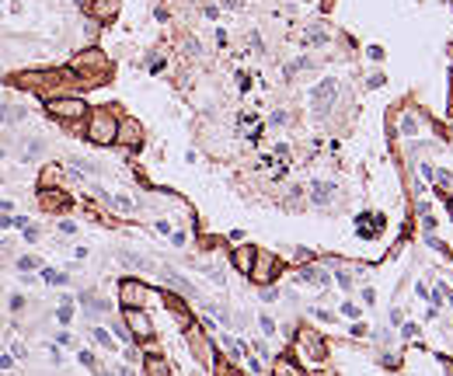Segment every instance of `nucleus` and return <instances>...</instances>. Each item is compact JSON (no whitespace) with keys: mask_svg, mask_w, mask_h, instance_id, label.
I'll return each instance as SVG.
<instances>
[{"mask_svg":"<svg viewBox=\"0 0 453 376\" xmlns=\"http://www.w3.org/2000/svg\"><path fill=\"white\" fill-rule=\"evenodd\" d=\"M84 136H87V143H94V147L115 143V140H119V115H115V108H94V112L87 115Z\"/></svg>","mask_w":453,"mask_h":376,"instance_id":"nucleus-1","label":"nucleus"},{"mask_svg":"<svg viewBox=\"0 0 453 376\" xmlns=\"http://www.w3.org/2000/svg\"><path fill=\"white\" fill-rule=\"evenodd\" d=\"M67 77L70 74H60V70H21V74L11 77V84L21 87V91H46V87H56Z\"/></svg>","mask_w":453,"mask_h":376,"instance_id":"nucleus-2","label":"nucleus"},{"mask_svg":"<svg viewBox=\"0 0 453 376\" xmlns=\"http://www.w3.org/2000/svg\"><path fill=\"white\" fill-rule=\"evenodd\" d=\"M46 112L53 115V119H63V122H77V119H84L91 108L80 101V98H49L46 101Z\"/></svg>","mask_w":453,"mask_h":376,"instance_id":"nucleus-3","label":"nucleus"},{"mask_svg":"<svg viewBox=\"0 0 453 376\" xmlns=\"http://www.w3.org/2000/svg\"><path fill=\"white\" fill-rule=\"evenodd\" d=\"M335 98H338V80L324 77V80L310 91V108H314V115H328L331 105H335Z\"/></svg>","mask_w":453,"mask_h":376,"instance_id":"nucleus-4","label":"nucleus"},{"mask_svg":"<svg viewBox=\"0 0 453 376\" xmlns=\"http://www.w3.org/2000/svg\"><path fill=\"white\" fill-rule=\"evenodd\" d=\"M147 296H150V286H147V282H140V279H122V282H119V300H122L126 310H129V306L143 310V306H147Z\"/></svg>","mask_w":453,"mask_h":376,"instance_id":"nucleus-5","label":"nucleus"},{"mask_svg":"<svg viewBox=\"0 0 453 376\" xmlns=\"http://www.w3.org/2000/svg\"><path fill=\"white\" fill-rule=\"evenodd\" d=\"M126 327H129V334H133V341H136V338H140V341L153 338L150 317H147L143 310H136V306H129V310H126Z\"/></svg>","mask_w":453,"mask_h":376,"instance_id":"nucleus-6","label":"nucleus"},{"mask_svg":"<svg viewBox=\"0 0 453 376\" xmlns=\"http://www.w3.org/2000/svg\"><path fill=\"white\" fill-rule=\"evenodd\" d=\"M276 272H279V261H276L272 254H262V251H258V254H255V265H251V272H248V275H251L255 282H262V286H265V282H272V279H276Z\"/></svg>","mask_w":453,"mask_h":376,"instance_id":"nucleus-7","label":"nucleus"},{"mask_svg":"<svg viewBox=\"0 0 453 376\" xmlns=\"http://www.w3.org/2000/svg\"><path fill=\"white\" fill-rule=\"evenodd\" d=\"M140 140H143V129H140V122H136V119H119V140H115V143L140 147Z\"/></svg>","mask_w":453,"mask_h":376,"instance_id":"nucleus-8","label":"nucleus"},{"mask_svg":"<svg viewBox=\"0 0 453 376\" xmlns=\"http://www.w3.org/2000/svg\"><path fill=\"white\" fill-rule=\"evenodd\" d=\"M255 254H258V251H255L251 244H241V247H234V251H230V261H234V268H237L241 275H248V272H251V265H255Z\"/></svg>","mask_w":453,"mask_h":376,"instance_id":"nucleus-9","label":"nucleus"},{"mask_svg":"<svg viewBox=\"0 0 453 376\" xmlns=\"http://www.w3.org/2000/svg\"><path fill=\"white\" fill-rule=\"evenodd\" d=\"M300 282H310V286H328L331 282V272L321 268V265H303L300 268Z\"/></svg>","mask_w":453,"mask_h":376,"instance_id":"nucleus-10","label":"nucleus"},{"mask_svg":"<svg viewBox=\"0 0 453 376\" xmlns=\"http://www.w3.org/2000/svg\"><path fill=\"white\" fill-rule=\"evenodd\" d=\"M331 199H335V185L331 181H314L310 185V202L314 206H331Z\"/></svg>","mask_w":453,"mask_h":376,"instance_id":"nucleus-11","label":"nucleus"},{"mask_svg":"<svg viewBox=\"0 0 453 376\" xmlns=\"http://www.w3.org/2000/svg\"><path fill=\"white\" fill-rule=\"evenodd\" d=\"M39 202H42V209H63V206H70V195H63L60 188H42Z\"/></svg>","mask_w":453,"mask_h":376,"instance_id":"nucleus-12","label":"nucleus"},{"mask_svg":"<svg viewBox=\"0 0 453 376\" xmlns=\"http://www.w3.org/2000/svg\"><path fill=\"white\" fill-rule=\"evenodd\" d=\"M91 14H94L98 21H112V18L119 14V0H94V4H91Z\"/></svg>","mask_w":453,"mask_h":376,"instance_id":"nucleus-13","label":"nucleus"},{"mask_svg":"<svg viewBox=\"0 0 453 376\" xmlns=\"http://www.w3.org/2000/svg\"><path fill=\"white\" fill-rule=\"evenodd\" d=\"M39 279H42L46 286H67V282H70V275H67V272L49 268V265H42V268H39Z\"/></svg>","mask_w":453,"mask_h":376,"instance_id":"nucleus-14","label":"nucleus"},{"mask_svg":"<svg viewBox=\"0 0 453 376\" xmlns=\"http://www.w3.org/2000/svg\"><path fill=\"white\" fill-rule=\"evenodd\" d=\"M0 122H4V126H14V122H25V108H21V105H14V101H7V105H0Z\"/></svg>","mask_w":453,"mask_h":376,"instance_id":"nucleus-15","label":"nucleus"},{"mask_svg":"<svg viewBox=\"0 0 453 376\" xmlns=\"http://www.w3.org/2000/svg\"><path fill=\"white\" fill-rule=\"evenodd\" d=\"M42 153H46V140L32 136V140L25 143V150H21V160H25V164H35V160H39Z\"/></svg>","mask_w":453,"mask_h":376,"instance_id":"nucleus-16","label":"nucleus"},{"mask_svg":"<svg viewBox=\"0 0 453 376\" xmlns=\"http://www.w3.org/2000/svg\"><path fill=\"white\" fill-rule=\"evenodd\" d=\"M77 300L84 303V310H87V313H91V317H101V313H105V310H108V303L101 300V296H94V293H80V296H77Z\"/></svg>","mask_w":453,"mask_h":376,"instance_id":"nucleus-17","label":"nucleus"},{"mask_svg":"<svg viewBox=\"0 0 453 376\" xmlns=\"http://www.w3.org/2000/svg\"><path fill=\"white\" fill-rule=\"evenodd\" d=\"M119 261H122V265H129V268H153L150 258H143V254H133V251H119Z\"/></svg>","mask_w":453,"mask_h":376,"instance_id":"nucleus-18","label":"nucleus"},{"mask_svg":"<svg viewBox=\"0 0 453 376\" xmlns=\"http://www.w3.org/2000/svg\"><path fill=\"white\" fill-rule=\"evenodd\" d=\"M328 39H331V35L324 32V25H314V28H310V32L303 35V46H324Z\"/></svg>","mask_w":453,"mask_h":376,"instance_id":"nucleus-19","label":"nucleus"},{"mask_svg":"<svg viewBox=\"0 0 453 376\" xmlns=\"http://www.w3.org/2000/svg\"><path fill=\"white\" fill-rule=\"evenodd\" d=\"M105 202H108V206H112L115 213H133V209H136V202H133L129 195H108Z\"/></svg>","mask_w":453,"mask_h":376,"instance_id":"nucleus-20","label":"nucleus"},{"mask_svg":"<svg viewBox=\"0 0 453 376\" xmlns=\"http://www.w3.org/2000/svg\"><path fill=\"white\" fill-rule=\"evenodd\" d=\"M276 376H303V369L293 362V359H279V366H276Z\"/></svg>","mask_w":453,"mask_h":376,"instance_id":"nucleus-21","label":"nucleus"},{"mask_svg":"<svg viewBox=\"0 0 453 376\" xmlns=\"http://www.w3.org/2000/svg\"><path fill=\"white\" fill-rule=\"evenodd\" d=\"M70 167H77L80 174H98V164L87 160V157H70Z\"/></svg>","mask_w":453,"mask_h":376,"instance_id":"nucleus-22","label":"nucleus"},{"mask_svg":"<svg viewBox=\"0 0 453 376\" xmlns=\"http://www.w3.org/2000/svg\"><path fill=\"white\" fill-rule=\"evenodd\" d=\"M56 320H60L63 327H67V324L74 320V300H70V296H67V300L60 303V310H56Z\"/></svg>","mask_w":453,"mask_h":376,"instance_id":"nucleus-23","label":"nucleus"},{"mask_svg":"<svg viewBox=\"0 0 453 376\" xmlns=\"http://www.w3.org/2000/svg\"><path fill=\"white\" fill-rule=\"evenodd\" d=\"M18 268H21V272H35V268H42V261H39L35 254H21V258H18Z\"/></svg>","mask_w":453,"mask_h":376,"instance_id":"nucleus-24","label":"nucleus"},{"mask_svg":"<svg viewBox=\"0 0 453 376\" xmlns=\"http://www.w3.org/2000/svg\"><path fill=\"white\" fill-rule=\"evenodd\" d=\"M91 338H94L101 348H115V341L108 338V331H105V327H91Z\"/></svg>","mask_w":453,"mask_h":376,"instance_id":"nucleus-25","label":"nucleus"},{"mask_svg":"<svg viewBox=\"0 0 453 376\" xmlns=\"http://www.w3.org/2000/svg\"><path fill=\"white\" fill-rule=\"evenodd\" d=\"M147 376H167V366H164V359H147Z\"/></svg>","mask_w":453,"mask_h":376,"instance_id":"nucleus-26","label":"nucleus"},{"mask_svg":"<svg viewBox=\"0 0 453 376\" xmlns=\"http://www.w3.org/2000/svg\"><path fill=\"white\" fill-rule=\"evenodd\" d=\"M25 306H28V300H25L21 293H11V296H7V310H11V313H21Z\"/></svg>","mask_w":453,"mask_h":376,"instance_id":"nucleus-27","label":"nucleus"},{"mask_svg":"<svg viewBox=\"0 0 453 376\" xmlns=\"http://www.w3.org/2000/svg\"><path fill=\"white\" fill-rule=\"evenodd\" d=\"M21 237H25L28 244H35V240L42 237V230H39V226H35V223H28V226H25V230H21Z\"/></svg>","mask_w":453,"mask_h":376,"instance_id":"nucleus-28","label":"nucleus"},{"mask_svg":"<svg viewBox=\"0 0 453 376\" xmlns=\"http://www.w3.org/2000/svg\"><path fill=\"white\" fill-rule=\"evenodd\" d=\"M160 300L167 303L171 310H185V300H181V296H171V293H160Z\"/></svg>","mask_w":453,"mask_h":376,"instance_id":"nucleus-29","label":"nucleus"},{"mask_svg":"<svg viewBox=\"0 0 453 376\" xmlns=\"http://www.w3.org/2000/svg\"><path fill=\"white\" fill-rule=\"evenodd\" d=\"M112 331L119 334V341H126V345H133V334H129V327H126V324H112Z\"/></svg>","mask_w":453,"mask_h":376,"instance_id":"nucleus-30","label":"nucleus"},{"mask_svg":"<svg viewBox=\"0 0 453 376\" xmlns=\"http://www.w3.org/2000/svg\"><path fill=\"white\" fill-rule=\"evenodd\" d=\"M415 129H418V122H415L411 115H404V119H401V133H404V136H411Z\"/></svg>","mask_w":453,"mask_h":376,"instance_id":"nucleus-31","label":"nucleus"},{"mask_svg":"<svg viewBox=\"0 0 453 376\" xmlns=\"http://www.w3.org/2000/svg\"><path fill=\"white\" fill-rule=\"evenodd\" d=\"M80 366H87V369H94V373H98V362H94V355H91L87 348L80 352Z\"/></svg>","mask_w":453,"mask_h":376,"instance_id":"nucleus-32","label":"nucleus"},{"mask_svg":"<svg viewBox=\"0 0 453 376\" xmlns=\"http://www.w3.org/2000/svg\"><path fill=\"white\" fill-rule=\"evenodd\" d=\"M335 279H338L342 289H352V275H349V272H335Z\"/></svg>","mask_w":453,"mask_h":376,"instance_id":"nucleus-33","label":"nucleus"},{"mask_svg":"<svg viewBox=\"0 0 453 376\" xmlns=\"http://www.w3.org/2000/svg\"><path fill=\"white\" fill-rule=\"evenodd\" d=\"M258 324H262V331H265V334H276V320H272V317H265V313H262V320H258Z\"/></svg>","mask_w":453,"mask_h":376,"instance_id":"nucleus-34","label":"nucleus"},{"mask_svg":"<svg viewBox=\"0 0 453 376\" xmlns=\"http://www.w3.org/2000/svg\"><path fill=\"white\" fill-rule=\"evenodd\" d=\"M342 313H345V317H352V320H356V317H359V306H356V303H342Z\"/></svg>","mask_w":453,"mask_h":376,"instance_id":"nucleus-35","label":"nucleus"},{"mask_svg":"<svg viewBox=\"0 0 453 376\" xmlns=\"http://www.w3.org/2000/svg\"><path fill=\"white\" fill-rule=\"evenodd\" d=\"M185 240H188L185 230H174V233H171V244H174V247H185Z\"/></svg>","mask_w":453,"mask_h":376,"instance_id":"nucleus-36","label":"nucleus"},{"mask_svg":"<svg viewBox=\"0 0 453 376\" xmlns=\"http://www.w3.org/2000/svg\"><path fill=\"white\" fill-rule=\"evenodd\" d=\"M11 355H14V359H25V355H28V348H25L21 341H14V345H11Z\"/></svg>","mask_w":453,"mask_h":376,"instance_id":"nucleus-37","label":"nucleus"},{"mask_svg":"<svg viewBox=\"0 0 453 376\" xmlns=\"http://www.w3.org/2000/svg\"><path fill=\"white\" fill-rule=\"evenodd\" d=\"M262 300H265V303L279 300V289H272V286H265V289H262Z\"/></svg>","mask_w":453,"mask_h":376,"instance_id":"nucleus-38","label":"nucleus"},{"mask_svg":"<svg viewBox=\"0 0 453 376\" xmlns=\"http://www.w3.org/2000/svg\"><path fill=\"white\" fill-rule=\"evenodd\" d=\"M0 230H14V216L11 213H0Z\"/></svg>","mask_w":453,"mask_h":376,"instance_id":"nucleus-39","label":"nucleus"},{"mask_svg":"<svg viewBox=\"0 0 453 376\" xmlns=\"http://www.w3.org/2000/svg\"><path fill=\"white\" fill-rule=\"evenodd\" d=\"M56 345H74V334H70V331H60V334H56Z\"/></svg>","mask_w":453,"mask_h":376,"instance_id":"nucleus-40","label":"nucleus"},{"mask_svg":"<svg viewBox=\"0 0 453 376\" xmlns=\"http://www.w3.org/2000/svg\"><path fill=\"white\" fill-rule=\"evenodd\" d=\"M60 233H70V237H74V233H77V223H70V220H60Z\"/></svg>","mask_w":453,"mask_h":376,"instance_id":"nucleus-41","label":"nucleus"},{"mask_svg":"<svg viewBox=\"0 0 453 376\" xmlns=\"http://www.w3.org/2000/svg\"><path fill=\"white\" fill-rule=\"evenodd\" d=\"M255 122H258L255 112H244V115H241V126H255Z\"/></svg>","mask_w":453,"mask_h":376,"instance_id":"nucleus-42","label":"nucleus"},{"mask_svg":"<svg viewBox=\"0 0 453 376\" xmlns=\"http://www.w3.org/2000/svg\"><path fill=\"white\" fill-rule=\"evenodd\" d=\"M286 122H290L286 112H276V115H272V126H286Z\"/></svg>","mask_w":453,"mask_h":376,"instance_id":"nucleus-43","label":"nucleus"},{"mask_svg":"<svg viewBox=\"0 0 453 376\" xmlns=\"http://www.w3.org/2000/svg\"><path fill=\"white\" fill-rule=\"evenodd\" d=\"M401 334H404V338H415V334H418V324H404Z\"/></svg>","mask_w":453,"mask_h":376,"instance_id":"nucleus-44","label":"nucleus"},{"mask_svg":"<svg viewBox=\"0 0 453 376\" xmlns=\"http://www.w3.org/2000/svg\"><path fill=\"white\" fill-rule=\"evenodd\" d=\"M0 369H14V355H11V352L0 355Z\"/></svg>","mask_w":453,"mask_h":376,"instance_id":"nucleus-45","label":"nucleus"},{"mask_svg":"<svg viewBox=\"0 0 453 376\" xmlns=\"http://www.w3.org/2000/svg\"><path fill=\"white\" fill-rule=\"evenodd\" d=\"M244 366H248V373H255V376L262 373V362H258V359H248V362H244Z\"/></svg>","mask_w":453,"mask_h":376,"instance_id":"nucleus-46","label":"nucleus"},{"mask_svg":"<svg viewBox=\"0 0 453 376\" xmlns=\"http://www.w3.org/2000/svg\"><path fill=\"white\" fill-rule=\"evenodd\" d=\"M237 87H241V91H248V87H251V77H248V74H237Z\"/></svg>","mask_w":453,"mask_h":376,"instance_id":"nucleus-47","label":"nucleus"},{"mask_svg":"<svg viewBox=\"0 0 453 376\" xmlns=\"http://www.w3.org/2000/svg\"><path fill=\"white\" fill-rule=\"evenodd\" d=\"M153 226H157V233H171V223H167V220H157Z\"/></svg>","mask_w":453,"mask_h":376,"instance_id":"nucleus-48","label":"nucleus"},{"mask_svg":"<svg viewBox=\"0 0 453 376\" xmlns=\"http://www.w3.org/2000/svg\"><path fill=\"white\" fill-rule=\"evenodd\" d=\"M11 209H14V202L11 199H0V213H11Z\"/></svg>","mask_w":453,"mask_h":376,"instance_id":"nucleus-49","label":"nucleus"},{"mask_svg":"<svg viewBox=\"0 0 453 376\" xmlns=\"http://www.w3.org/2000/svg\"><path fill=\"white\" fill-rule=\"evenodd\" d=\"M119 376H136V373H133V369H126V366H122V369H119Z\"/></svg>","mask_w":453,"mask_h":376,"instance_id":"nucleus-50","label":"nucleus"}]
</instances>
